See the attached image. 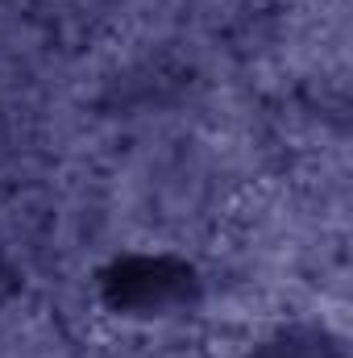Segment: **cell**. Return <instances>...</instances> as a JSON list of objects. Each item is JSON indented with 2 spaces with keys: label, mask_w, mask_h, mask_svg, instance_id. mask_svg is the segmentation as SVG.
Returning a JSON list of instances; mask_svg holds the SVG:
<instances>
[{
  "label": "cell",
  "mask_w": 353,
  "mask_h": 358,
  "mask_svg": "<svg viewBox=\"0 0 353 358\" xmlns=\"http://www.w3.org/2000/svg\"><path fill=\"white\" fill-rule=\"evenodd\" d=\"M187 279H191L187 267H179L171 259H129V263H121L112 271L108 287H112L117 304L158 317L187 296Z\"/></svg>",
  "instance_id": "6da1fadb"
},
{
  "label": "cell",
  "mask_w": 353,
  "mask_h": 358,
  "mask_svg": "<svg viewBox=\"0 0 353 358\" xmlns=\"http://www.w3.org/2000/svg\"><path fill=\"white\" fill-rule=\"evenodd\" d=\"M254 358H337L324 342H320V334H312V329H283L278 338H270L262 342V350Z\"/></svg>",
  "instance_id": "7a4b0ae2"
}]
</instances>
